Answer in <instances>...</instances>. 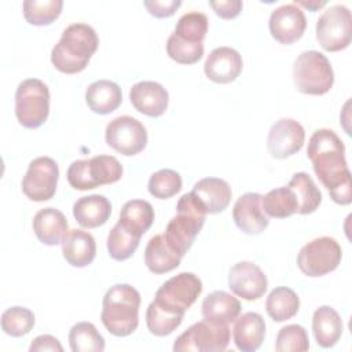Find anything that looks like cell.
<instances>
[{
    "label": "cell",
    "instance_id": "1",
    "mask_svg": "<svg viewBox=\"0 0 352 352\" xmlns=\"http://www.w3.org/2000/svg\"><path fill=\"white\" fill-rule=\"evenodd\" d=\"M307 157L331 199L340 205H349L352 202L351 172L345 160V146L338 135L326 128L315 131L308 142Z\"/></svg>",
    "mask_w": 352,
    "mask_h": 352
},
{
    "label": "cell",
    "instance_id": "2",
    "mask_svg": "<svg viewBox=\"0 0 352 352\" xmlns=\"http://www.w3.org/2000/svg\"><path fill=\"white\" fill-rule=\"evenodd\" d=\"M99 38L95 29L87 23L69 25L51 51L54 67L66 74L82 72L96 52Z\"/></svg>",
    "mask_w": 352,
    "mask_h": 352
},
{
    "label": "cell",
    "instance_id": "3",
    "mask_svg": "<svg viewBox=\"0 0 352 352\" xmlns=\"http://www.w3.org/2000/svg\"><path fill=\"white\" fill-rule=\"evenodd\" d=\"M140 293L128 283L111 286L102 301L100 319L106 330L116 337L132 334L139 324Z\"/></svg>",
    "mask_w": 352,
    "mask_h": 352
},
{
    "label": "cell",
    "instance_id": "4",
    "mask_svg": "<svg viewBox=\"0 0 352 352\" xmlns=\"http://www.w3.org/2000/svg\"><path fill=\"white\" fill-rule=\"evenodd\" d=\"M206 214L204 205L192 191L179 198L176 216L169 220L164 232L165 241L179 256L183 257L192 246L195 236L205 224Z\"/></svg>",
    "mask_w": 352,
    "mask_h": 352
},
{
    "label": "cell",
    "instance_id": "5",
    "mask_svg": "<svg viewBox=\"0 0 352 352\" xmlns=\"http://www.w3.org/2000/svg\"><path fill=\"white\" fill-rule=\"evenodd\" d=\"M293 81L301 94H327L334 84V72L330 60L315 50L301 52L293 65Z\"/></svg>",
    "mask_w": 352,
    "mask_h": 352
},
{
    "label": "cell",
    "instance_id": "6",
    "mask_svg": "<svg viewBox=\"0 0 352 352\" xmlns=\"http://www.w3.org/2000/svg\"><path fill=\"white\" fill-rule=\"evenodd\" d=\"M66 176L73 188L92 190L118 182L122 176V165L113 155H95L88 160L73 161Z\"/></svg>",
    "mask_w": 352,
    "mask_h": 352
},
{
    "label": "cell",
    "instance_id": "7",
    "mask_svg": "<svg viewBox=\"0 0 352 352\" xmlns=\"http://www.w3.org/2000/svg\"><path fill=\"white\" fill-rule=\"evenodd\" d=\"M50 114V89L38 78L19 82L15 92V116L18 122L28 128L41 126Z\"/></svg>",
    "mask_w": 352,
    "mask_h": 352
},
{
    "label": "cell",
    "instance_id": "8",
    "mask_svg": "<svg viewBox=\"0 0 352 352\" xmlns=\"http://www.w3.org/2000/svg\"><path fill=\"white\" fill-rule=\"evenodd\" d=\"M341 246L334 238L320 236L305 243L297 254L300 271L311 278L333 272L341 263Z\"/></svg>",
    "mask_w": 352,
    "mask_h": 352
},
{
    "label": "cell",
    "instance_id": "9",
    "mask_svg": "<svg viewBox=\"0 0 352 352\" xmlns=\"http://www.w3.org/2000/svg\"><path fill=\"white\" fill-rule=\"evenodd\" d=\"M352 38L351 11L342 4L326 8L316 21V40L329 52L345 50Z\"/></svg>",
    "mask_w": 352,
    "mask_h": 352
},
{
    "label": "cell",
    "instance_id": "10",
    "mask_svg": "<svg viewBox=\"0 0 352 352\" xmlns=\"http://www.w3.org/2000/svg\"><path fill=\"white\" fill-rule=\"evenodd\" d=\"M230 342L228 324L213 323L209 320H201L191 324L184 333H182L175 344V352H221Z\"/></svg>",
    "mask_w": 352,
    "mask_h": 352
},
{
    "label": "cell",
    "instance_id": "11",
    "mask_svg": "<svg viewBox=\"0 0 352 352\" xmlns=\"http://www.w3.org/2000/svg\"><path fill=\"white\" fill-rule=\"evenodd\" d=\"M202 292L201 279L192 272H180L169 278L155 293L153 300L160 307L183 315L195 302Z\"/></svg>",
    "mask_w": 352,
    "mask_h": 352
},
{
    "label": "cell",
    "instance_id": "12",
    "mask_svg": "<svg viewBox=\"0 0 352 352\" xmlns=\"http://www.w3.org/2000/svg\"><path fill=\"white\" fill-rule=\"evenodd\" d=\"M104 139L117 153L131 157L146 147L147 131L139 120L131 116H120L107 124Z\"/></svg>",
    "mask_w": 352,
    "mask_h": 352
},
{
    "label": "cell",
    "instance_id": "13",
    "mask_svg": "<svg viewBox=\"0 0 352 352\" xmlns=\"http://www.w3.org/2000/svg\"><path fill=\"white\" fill-rule=\"evenodd\" d=\"M59 168L51 157L34 158L22 179L23 194L36 202L48 201L55 195Z\"/></svg>",
    "mask_w": 352,
    "mask_h": 352
},
{
    "label": "cell",
    "instance_id": "14",
    "mask_svg": "<svg viewBox=\"0 0 352 352\" xmlns=\"http://www.w3.org/2000/svg\"><path fill=\"white\" fill-rule=\"evenodd\" d=\"M305 140L302 125L293 118H280L270 128L267 147L274 158L283 160L298 153Z\"/></svg>",
    "mask_w": 352,
    "mask_h": 352
},
{
    "label": "cell",
    "instance_id": "15",
    "mask_svg": "<svg viewBox=\"0 0 352 352\" xmlns=\"http://www.w3.org/2000/svg\"><path fill=\"white\" fill-rule=\"evenodd\" d=\"M228 287L235 296L253 301L264 296L268 287V279L257 264L239 261L228 272Z\"/></svg>",
    "mask_w": 352,
    "mask_h": 352
},
{
    "label": "cell",
    "instance_id": "16",
    "mask_svg": "<svg viewBox=\"0 0 352 352\" xmlns=\"http://www.w3.org/2000/svg\"><path fill=\"white\" fill-rule=\"evenodd\" d=\"M270 33L280 44H293L300 40L307 28V18L296 4H283L275 8L270 16Z\"/></svg>",
    "mask_w": 352,
    "mask_h": 352
},
{
    "label": "cell",
    "instance_id": "17",
    "mask_svg": "<svg viewBox=\"0 0 352 352\" xmlns=\"http://www.w3.org/2000/svg\"><path fill=\"white\" fill-rule=\"evenodd\" d=\"M261 198L263 195L258 192H246L234 205L232 220L245 234H261L270 224V219L261 206Z\"/></svg>",
    "mask_w": 352,
    "mask_h": 352
},
{
    "label": "cell",
    "instance_id": "18",
    "mask_svg": "<svg viewBox=\"0 0 352 352\" xmlns=\"http://www.w3.org/2000/svg\"><path fill=\"white\" fill-rule=\"evenodd\" d=\"M243 67L241 54L231 47H217L208 55L204 72L209 80L219 84L235 81Z\"/></svg>",
    "mask_w": 352,
    "mask_h": 352
},
{
    "label": "cell",
    "instance_id": "19",
    "mask_svg": "<svg viewBox=\"0 0 352 352\" xmlns=\"http://www.w3.org/2000/svg\"><path fill=\"white\" fill-rule=\"evenodd\" d=\"M132 106L147 117H160L168 109V91L155 81H139L129 91Z\"/></svg>",
    "mask_w": 352,
    "mask_h": 352
},
{
    "label": "cell",
    "instance_id": "20",
    "mask_svg": "<svg viewBox=\"0 0 352 352\" xmlns=\"http://www.w3.org/2000/svg\"><path fill=\"white\" fill-rule=\"evenodd\" d=\"M232 337L242 352L257 351L265 337V322L257 312H246L234 320Z\"/></svg>",
    "mask_w": 352,
    "mask_h": 352
},
{
    "label": "cell",
    "instance_id": "21",
    "mask_svg": "<svg viewBox=\"0 0 352 352\" xmlns=\"http://www.w3.org/2000/svg\"><path fill=\"white\" fill-rule=\"evenodd\" d=\"M192 194L204 205L206 213L214 214L223 212L230 205L232 190L220 177H204L194 184Z\"/></svg>",
    "mask_w": 352,
    "mask_h": 352
},
{
    "label": "cell",
    "instance_id": "22",
    "mask_svg": "<svg viewBox=\"0 0 352 352\" xmlns=\"http://www.w3.org/2000/svg\"><path fill=\"white\" fill-rule=\"evenodd\" d=\"M33 231L41 243L54 246L62 243L69 232V223L60 210L44 208L33 217Z\"/></svg>",
    "mask_w": 352,
    "mask_h": 352
},
{
    "label": "cell",
    "instance_id": "23",
    "mask_svg": "<svg viewBox=\"0 0 352 352\" xmlns=\"http://www.w3.org/2000/svg\"><path fill=\"white\" fill-rule=\"evenodd\" d=\"M62 253L70 265L77 268L87 267L96 256L95 239L84 230H69L62 241Z\"/></svg>",
    "mask_w": 352,
    "mask_h": 352
},
{
    "label": "cell",
    "instance_id": "24",
    "mask_svg": "<svg viewBox=\"0 0 352 352\" xmlns=\"http://www.w3.org/2000/svg\"><path fill=\"white\" fill-rule=\"evenodd\" d=\"M111 214V204L104 195L92 194L81 197L73 205V216L84 228L103 226Z\"/></svg>",
    "mask_w": 352,
    "mask_h": 352
},
{
    "label": "cell",
    "instance_id": "25",
    "mask_svg": "<svg viewBox=\"0 0 352 352\" xmlns=\"http://www.w3.org/2000/svg\"><path fill=\"white\" fill-rule=\"evenodd\" d=\"M239 300L227 292H212L202 301V316L209 322L228 324L234 322L239 316Z\"/></svg>",
    "mask_w": 352,
    "mask_h": 352
},
{
    "label": "cell",
    "instance_id": "26",
    "mask_svg": "<svg viewBox=\"0 0 352 352\" xmlns=\"http://www.w3.org/2000/svg\"><path fill=\"white\" fill-rule=\"evenodd\" d=\"M342 329V319L334 308L329 305H322L315 309L312 315V331L319 346H334L341 338Z\"/></svg>",
    "mask_w": 352,
    "mask_h": 352
},
{
    "label": "cell",
    "instance_id": "27",
    "mask_svg": "<svg viewBox=\"0 0 352 352\" xmlns=\"http://www.w3.org/2000/svg\"><path fill=\"white\" fill-rule=\"evenodd\" d=\"M85 102L96 114H110L122 102L121 88L110 80H98L85 91Z\"/></svg>",
    "mask_w": 352,
    "mask_h": 352
},
{
    "label": "cell",
    "instance_id": "28",
    "mask_svg": "<svg viewBox=\"0 0 352 352\" xmlns=\"http://www.w3.org/2000/svg\"><path fill=\"white\" fill-rule=\"evenodd\" d=\"M182 261L179 256L165 241L164 234L150 238L144 249V264L153 274H165L177 268Z\"/></svg>",
    "mask_w": 352,
    "mask_h": 352
},
{
    "label": "cell",
    "instance_id": "29",
    "mask_svg": "<svg viewBox=\"0 0 352 352\" xmlns=\"http://www.w3.org/2000/svg\"><path fill=\"white\" fill-rule=\"evenodd\" d=\"M154 221V209L144 199H131L124 204L120 212L118 223L135 236L142 235L151 227Z\"/></svg>",
    "mask_w": 352,
    "mask_h": 352
},
{
    "label": "cell",
    "instance_id": "30",
    "mask_svg": "<svg viewBox=\"0 0 352 352\" xmlns=\"http://www.w3.org/2000/svg\"><path fill=\"white\" fill-rule=\"evenodd\" d=\"M300 308V298L297 293L286 286L272 289L265 300V309L268 316L275 322H285L292 319Z\"/></svg>",
    "mask_w": 352,
    "mask_h": 352
},
{
    "label": "cell",
    "instance_id": "31",
    "mask_svg": "<svg viewBox=\"0 0 352 352\" xmlns=\"http://www.w3.org/2000/svg\"><path fill=\"white\" fill-rule=\"evenodd\" d=\"M287 187L293 191L296 197V201L298 205L297 213L309 214L319 208L322 202V194L308 173L305 172L294 173Z\"/></svg>",
    "mask_w": 352,
    "mask_h": 352
},
{
    "label": "cell",
    "instance_id": "32",
    "mask_svg": "<svg viewBox=\"0 0 352 352\" xmlns=\"http://www.w3.org/2000/svg\"><path fill=\"white\" fill-rule=\"evenodd\" d=\"M261 206L267 216L275 219H286L298 210L296 197L287 186L268 191L261 198Z\"/></svg>",
    "mask_w": 352,
    "mask_h": 352
},
{
    "label": "cell",
    "instance_id": "33",
    "mask_svg": "<svg viewBox=\"0 0 352 352\" xmlns=\"http://www.w3.org/2000/svg\"><path fill=\"white\" fill-rule=\"evenodd\" d=\"M69 344L73 352H102L104 340L91 322H78L69 331Z\"/></svg>",
    "mask_w": 352,
    "mask_h": 352
},
{
    "label": "cell",
    "instance_id": "34",
    "mask_svg": "<svg viewBox=\"0 0 352 352\" xmlns=\"http://www.w3.org/2000/svg\"><path fill=\"white\" fill-rule=\"evenodd\" d=\"M62 0H26L22 4L25 19L34 26L52 23L62 11Z\"/></svg>",
    "mask_w": 352,
    "mask_h": 352
},
{
    "label": "cell",
    "instance_id": "35",
    "mask_svg": "<svg viewBox=\"0 0 352 352\" xmlns=\"http://www.w3.org/2000/svg\"><path fill=\"white\" fill-rule=\"evenodd\" d=\"M183 315L173 314L162 307H160L157 302L151 301L146 311V324L151 334L157 337L169 336L173 333L182 323Z\"/></svg>",
    "mask_w": 352,
    "mask_h": 352
},
{
    "label": "cell",
    "instance_id": "36",
    "mask_svg": "<svg viewBox=\"0 0 352 352\" xmlns=\"http://www.w3.org/2000/svg\"><path fill=\"white\" fill-rule=\"evenodd\" d=\"M140 242L139 236H135L126 231L118 221L110 230L107 235V252L111 258L117 261L128 260L138 249Z\"/></svg>",
    "mask_w": 352,
    "mask_h": 352
},
{
    "label": "cell",
    "instance_id": "37",
    "mask_svg": "<svg viewBox=\"0 0 352 352\" xmlns=\"http://www.w3.org/2000/svg\"><path fill=\"white\" fill-rule=\"evenodd\" d=\"M208 33V18L198 11H190L182 15L176 23L173 34L186 43H202Z\"/></svg>",
    "mask_w": 352,
    "mask_h": 352
},
{
    "label": "cell",
    "instance_id": "38",
    "mask_svg": "<svg viewBox=\"0 0 352 352\" xmlns=\"http://www.w3.org/2000/svg\"><path fill=\"white\" fill-rule=\"evenodd\" d=\"M34 327V315L29 308L11 307L1 315V329L11 337H22Z\"/></svg>",
    "mask_w": 352,
    "mask_h": 352
},
{
    "label": "cell",
    "instance_id": "39",
    "mask_svg": "<svg viewBox=\"0 0 352 352\" xmlns=\"http://www.w3.org/2000/svg\"><path fill=\"white\" fill-rule=\"evenodd\" d=\"M147 188L158 199L170 198L182 190V176L173 169H160L150 176Z\"/></svg>",
    "mask_w": 352,
    "mask_h": 352
},
{
    "label": "cell",
    "instance_id": "40",
    "mask_svg": "<svg viewBox=\"0 0 352 352\" xmlns=\"http://www.w3.org/2000/svg\"><path fill=\"white\" fill-rule=\"evenodd\" d=\"M309 349L307 330L300 324H287L278 331L275 351L278 352H305Z\"/></svg>",
    "mask_w": 352,
    "mask_h": 352
},
{
    "label": "cell",
    "instance_id": "41",
    "mask_svg": "<svg viewBox=\"0 0 352 352\" xmlns=\"http://www.w3.org/2000/svg\"><path fill=\"white\" fill-rule=\"evenodd\" d=\"M166 54L170 59L182 65H192L198 62L204 55V44L186 43L176 37L173 33L168 37L166 41Z\"/></svg>",
    "mask_w": 352,
    "mask_h": 352
},
{
    "label": "cell",
    "instance_id": "42",
    "mask_svg": "<svg viewBox=\"0 0 352 352\" xmlns=\"http://www.w3.org/2000/svg\"><path fill=\"white\" fill-rule=\"evenodd\" d=\"M144 7L155 18L172 16L182 6L180 0H146Z\"/></svg>",
    "mask_w": 352,
    "mask_h": 352
},
{
    "label": "cell",
    "instance_id": "43",
    "mask_svg": "<svg viewBox=\"0 0 352 352\" xmlns=\"http://www.w3.org/2000/svg\"><path fill=\"white\" fill-rule=\"evenodd\" d=\"M209 6L220 18L232 19L238 16L239 12L242 11L243 3L241 0H219V1H209Z\"/></svg>",
    "mask_w": 352,
    "mask_h": 352
},
{
    "label": "cell",
    "instance_id": "44",
    "mask_svg": "<svg viewBox=\"0 0 352 352\" xmlns=\"http://www.w3.org/2000/svg\"><path fill=\"white\" fill-rule=\"evenodd\" d=\"M30 352H38V351H55V352H62L63 346L60 345L59 340L55 338L51 334H41L38 337H36L30 346H29Z\"/></svg>",
    "mask_w": 352,
    "mask_h": 352
},
{
    "label": "cell",
    "instance_id": "45",
    "mask_svg": "<svg viewBox=\"0 0 352 352\" xmlns=\"http://www.w3.org/2000/svg\"><path fill=\"white\" fill-rule=\"evenodd\" d=\"M293 4H296L297 7L298 6H301V7H305V8H308V10H311V11H316V10H319V8H322V7H324L326 6V1H318V0H314V1H294Z\"/></svg>",
    "mask_w": 352,
    "mask_h": 352
}]
</instances>
